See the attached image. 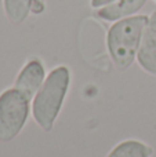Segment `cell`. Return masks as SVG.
<instances>
[{"label":"cell","mask_w":156,"mask_h":157,"mask_svg":"<svg viewBox=\"0 0 156 157\" xmlns=\"http://www.w3.org/2000/svg\"><path fill=\"white\" fill-rule=\"evenodd\" d=\"M32 11H33L35 14L43 13V11H44V2H43V0H33Z\"/></svg>","instance_id":"9c48e42d"},{"label":"cell","mask_w":156,"mask_h":157,"mask_svg":"<svg viewBox=\"0 0 156 157\" xmlns=\"http://www.w3.org/2000/svg\"><path fill=\"white\" fill-rule=\"evenodd\" d=\"M71 86V71L68 66L53 69L43 86L33 98L32 114L36 124L44 131H51L55 124L65 97Z\"/></svg>","instance_id":"6da1fadb"},{"label":"cell","mask_w":156,"mask_h":157,"mask_svg":"<svg viewBox=\"0 0 156 157\" xmlns=\"http://www.w3.org/2000/svg\"><path fill=\"white\" fill-rule=\"evenodd\" d=\"M116 2V0H91V7L93 8H102L105 6L111 4V3Z\"/></svg>","instance_id":"30bf717a"},{"label":"cell","mask_w":156,"mask_h":157,"mask_svg":"<svg viewBox=\"0 0 156 157\" xmlns=\"http://www.w3.org/2000/svg\"><path fill=\"white\" fill-rule=\"evenodd\" d=\"M44 76H46V69L43 62L39 58H32L25 63V66L18 73L14 87L26 95L29 99H32L33 95L37 94L40 87L43 86Z\"/></svg>","instance_id":"277c9868"},{"label":"cell","mask_w":156,"mask_h":157,"mask_svg":"<svg viewBox=\"0 0 156 157\" xmlns=\"http://www.w3.org/2000/svg\"><path fill=\"white\" fill-rule=\"evenodd\" d=\"M148 0H116L97 11V15L105 21H119V19L133 17L145 6Z\"/></svg>","instance_id":"8992f818"},{"label":"cell","mask_w":156,"mask_h":157,"mask_svg":"<svg viewBox=\"0 0 156 157\" xmlns=\"http://www.w3.org/2000/svg\"><path fill=\"white\" fill-rule=\"evenodd\" d=\"M33 6V0H4V11L13 24H21L26 19Z\"/></svg>","instance_id":"ba28073f"},{"label":"cell","mask_w":156,"mask_h":157,"mask_svg":"<svg viewBox=\"0 0 156 157\" xmlns=\"http://www.w3.org/2000/svg\"><path fill=\"white\" fill-rule=\"evenodd\" d=\"M148 15H133L116 21L108 30L107 44L111 58L119 71H126L137 58Z\"/></svg>","instance_id":"7a4b0ae2"},{"label":"cell","mask_w":156,"mask_h":157,"mask_svg":"<svg viewBox=\"0 0 156 157\" xmlns=\"http://www.w3.org/2000/svg\"><path fill=\"white\" fill-rule=\"evenodd\" d=\"M137 61L145 72L156 76V10L149 15L141 37Z\"/></svg>","instance_id":"5b68a950"},{"label":"cell","mask_w":156,"mask_h":157,"mask_svg":"<svg viewBox=\"0 0 156 157\" xmlns=\"http://www.w3.org/2000/svg\"><path fill=\"white\" fill-rule=\"evenodd\" d=\"M152 147L137 139H127L118 144L107 157H151Z\"/></svg>","instance_id":"52a82bcc"},{"label":"cell","mask_w":156,"mask_h":157,"mask_svg":"<svg viewBox=\"0 0 156 157\" xmlns=\"http://www.w3.org/2000/svg\"><path fill=\"white\" fill-rule=\"evenodd\" d=\"M30 99L15 87L0 94V141L14 139L26 124Z\"/></svg>","instance_id":"3957f363"}]
</instances>
